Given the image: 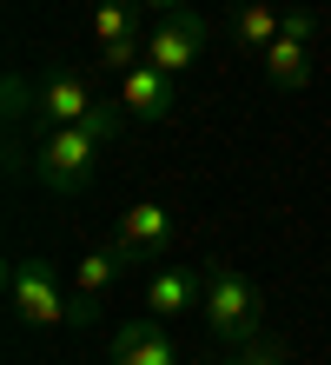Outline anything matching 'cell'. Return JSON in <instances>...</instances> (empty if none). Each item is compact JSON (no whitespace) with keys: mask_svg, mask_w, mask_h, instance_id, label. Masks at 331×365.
Returning <instances> with one entry per match:
<instances>
[{"mask_svg":"<svg viewBox=\"0 0 331 365\" xmlns=\"http://www.w3.org/2000/svg\"><path fill=\"white\" fill-rule=\"evenodd\" d=\"M120 113L126 106H100V113L80 120V126H47V133L33 140V180L47 192H80L86 180H93L100 146L120 133Z\"/></svg>","mask_w":331,"mask_h":365,"instance_id":"1","label":"cell"},{"mask_svg":"<svg viewBox=\"0 0 331 365\" xmlns=\"http://www.w3.org/2000/svg\"><path fill=\"white\" fill-rule=\"evenodd\" d=\"M199 312H206L219 346H252V339H265V292L226 259H206V299H199Z\"/></svg>","mask_w":331,"mask_h":365,"instance_id":"2","label":"cell"},{"mask_svg":"<svg viewBox=\"0 0 331 365\" xmlns=\"http://www.w3.org/2000/svg\"><path fill=\"white\" fill-rule=\"evenodd\" d=\"M7 299H14V319H27V326H40V332L66 326V306H73V299L60 292V279H53L47 259H14L7 266Z\"/></svg>","mask_w":331,"mask_h":365,"instance_id":"3","label":"cell"},{"mask_svg":"<svg viewBox=\"0 0 331 365\" xmlns=\"http://www.w3.org/2000/svg\"><path fill=\"white\" fill-rule=\"evenodd\" d=\"M206 40H212L206 14H192V7H179V14H159V27H146V60H152L159 73L186 80V73L199 67V53H206Z\"/></svg>","mask_w":331,"mask_h":365,"instance_id":"4","label":"cell"},{"mask_svg":"<svg viewBox=\"0 0 331 365\" xmlns=\"http://www.w3.org/2000/svg\"><path fill=\"white\" fill-rule=\"evenodd\" d=\"M312 34H318L312 14H285L278 40L258 53V67H265V80H272L278 93H298L305 80H312Z\"/></svg>","mask_w":331,"mask_h":365,"instance_id":"5","label":"cell"},{"mask_svg":"<svg viewBox=\"0 0 331 365\" xmlns=\"http://www.w3.org/2000/svg\"><path fill=\"white\" fill-rule=\"evenodd\" d=\"M33 113H40V133H47V126H80V120L100 113V93H93V80H86V73L60 67V73H47L33 87Z\"/></svg>","mask_w":331,"mask_h":365,"instance_id":"6","label":"cell"},{"mask_svg":"<svg viewBox=\"0 0 331 365\" xmlns=\"http://www.w3.org/2000/svg\"><path fill=\"white\" fill-rule=\"evenodd\" d=\"M113 246L126 252L132 266H159L166 252H172V212L159 200H140V206H126L120 212V232H113Z\"/></svg>","mask_w":331,"mask_h":365,"instance_id":"7","label":"cell"},{"mask_svg":"<svg viewBox=\"0 0 331 365\" xmlns=\"http://www.w3.org/2000/svg\"><path fill=\"white\" fill-rule=\"evenodd\" d=\"M199 299H206V259H192V266H152L146 272V312L152 319H186L199 312Z\"/></svg>","mask_w":331,"mask_h":365,"instance_id":"8","label":"cell"},{"mask_svg":"<svg viewBox=\"0 0 331 365\" xmlns=\"http://www.w3.org/2000/svg\"><path fill=\"white\" fill-rule=\"evenodd\" d=\"M179 100H186V93H179V80L159 73L152 60H140L132 73H120V106H126L132 120H146V126L172 120V113H179Z\"/></svg>","mask_w":331,"mask_h":365,"instance_id":"9","label":"cell"},{"mask_svg":"<svg viewBox=\"0 0 331 365\" xmlns=\"http://www.w3.org/2000/svg\"><path fill=\"white\" fill-rule=\"evenodd\" d=\"M106 365H179V346H172L166 319H126L113 332V346H106Z\"/></svg>","mask_w":331,"mask_h":365,"instance_id":"10","label":"cell"},{"mask_svg":"<svg viewBox=\"0 0 331 365\" xmlns=\"http://www.w3.org/2000/svg\"><path fill=\"white\" fill-rule=\"evenodd\" d=\"M132 34H146L140 0H93V47H120Z\"/></svg>","mask_w":331,"mask_h":365,"instance_id":"11","label":"cell"},{"mask_svg":"<svg viewBox=\"0 0 331 365\" xmlns=\"http://www.w3.org/2000/svg\"><path fill=\"white\" fill-rule=\"evenodd\" d=\"M278 27H285V14L272 7V0H246V7L232 14V34H238V47H246V53H265L278 40Z\"/></svg>","mask_w":331,"mask_h":365,"instance_id":"12","label":"cell"},{"mask_svg":"<svg viewBox=\"0 0 331 365\" xmlns=\"http://www.w3.org/2000/svg\"><path fill=\"white\" fill-rule=\"evenodd\" d=\"M132 272V259H126V252L120 246H93V252H86V259H80V292H93V299H106V292H113L120 286V279Z\"/></svg>","mask_w":331,"mask_h":365,"instance_id":"13","label":"cell"},{"mask_svg":"<svg viewBox=\"0 0 331 365\" xmlns=\"http://www.w3.org/2000/svg\"><path fill=\"white\" fill-rule=\"evenodd\" d=\"M226 365H292V352H285L278 339H252V346H232Z\"/></svg>","mask_w":331,"mask_h":365,"instance_id":"14","label":"cell"},{"mask_svg":"<svg viewBox=\"0 0 331 365\" xmlns=\"http://www.w3.org/2000/svg\"><path fill=\"white\" fill-rule=\"evenodd\" d=\"M146 7H159V14H179V7H186V0H146Z\"/></svg>","mask_w":331,"mask_h":365,"instance_id":"15","label":"cell"}]
</instances>
